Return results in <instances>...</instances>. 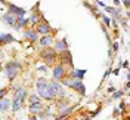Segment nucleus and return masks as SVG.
Wrapping results in <instances>:
<instances>
[{
    "instance_id": "obj_3",
    "label": "nucleus",
    "mask_w": 130,
    "mask_h": 120,
    "mask_svg": "<svg viewBox=\"0 0 130 120\" xmlns=\"http://www.w3.org/2000/svg\"><path fill=\"white\" fill-rule=\"evenodd\" d=\"M21 68H22L21 62H18V61H10V62H8V64L5 65V73H6L8 79L12 82V80L18 76V73L21 71Z\"/></svg>"
},
{
    "instance_id": "obj_17",
    "label": "nucleus",
    "mask_w": 130,
    "mask_h": 120,
    "mask_svg": "<svg viewBox=\"0 0 130 120\" xmlns=\"http://www.w3.org/2000/svg\"><path fill=\"white\" fill-rule=\"evenodd\" d=\"M40 19H43V16H41L39 12H34V14H32V16L28 19V22H30L32 27H36V25H37V22H39Z\"/></svg>"
},
{
    "instance_id": "obj_20",
    "label": "nucleus",
    "mask_w": 130,
    "mask_h": 120,
    "mask_svg": "<svg viewBox=\"0 0 130 120\" xmlns=\"http://www.w3.org/2000/svg\"><path fill=\"white\" fill-rule=\"evenodd\" d=\"M114 92H115V90H114ZM123 95H124V94H123L121 90H117V92L112 95V98H114V99H118V98H121Z\"/></svg>"
},
{
    "instance_id": "obj_14",
    "label": "nucleus",
    "mask_w": 130,
    "mask_h": 120,
    "mask_svg": "<svg viewBox=\"0 0 130 120\" xmlns=\"http://www.w3.org/2000/svg\"><path fill=\"white\" fill-rule=\"evenodd\" d=\"M24 36H25V39L31 40V42H37L39 40V34H37L36 30H25Z\"/></svg>"
},
{
    "instance_id": "obj_28",
    "label": "nucleus",
    "mask_w": 130,
    "mask_h": 120,
    "mask_svg": "<svg viewBox=\"0 0 130 120\" xmlns=\"http://www.w3.org/2000/svg\"><path fill=\"white\" fill-rule=\"evenodd\" d=\"M0 3H6V0H0Z\"/></svg>"
},
{
    "instance_id": "obj_22",
    "label": "nucleus",
    "mask_w": 130,
    "mask_h": 120,
    "mask_svg": "<svg viewBox=\"0 0 130 120\" xmlns=\"http://www.w3.org/2000/svg\"><path fill=\"white\" fill-rule=\"evenodd\" d=\"M104 22H105V25H111V18H108V16H104Z\"/></svg>"
},
{
    "instance_id": "obj_1",
    "label": "nucleus",
    "mask_w": 130,
    "mask_h": 120,
    "mask_svg": "<svg viewBox=\"0 0 130 120\" xmlns=\"http://www.w3.org/2000/svg\"><path fill=\"white\" fill-rule=\"evenodd\" d=\"M36 86H37V92H39V95L43 98V99H47V101H53L56 96L53 94V90L50 88V83H49L47 80L44 79H39L37 80V83H36Z\"/></svg>"
},
{
    "instance_id": "obj_12",
    "label": "nucleus",
    "mask_w": 130,
    "mask_h": 120,
    "mask_svg": "<svg viewBox=\"0 0 130 120\" xmlns=\"http://www.w3.org/2000/svg\"><path fill=\"white\" fill-rule=\"evenodd\" d=\"M39 43H40L41 48H46V46H50L52 43H53V37L50 36V34H44L40 40H39Z\"/></svg>"
},
{
    "instance_id": "obj_25",
    "label": "nucleus",
    "mask_w": 130,
    "mask_h": 120,
    "mask_svg": "<svg viewBox=\"0 0 130 120\" xmlns=\"http://www.w3.org/2000/svg\"><path fill=\"white\" fill-rule=\"evenodd\" d=\"M123 3H124L126 9H129V6H130V0H123Z\"/></svg>"
},
{
    "instance_id": "obj_29",
    "label": "nucleus",
    "mask_w": 130,
    "mask_h": 120,
    "mask_svg": "<svg viewBox=\"0 0 130 120\" xmlns=\"http://www.w3.org/2000/svg\"><path fill=\"white\" fill-rule=\"evenodd\" d=\"M0 71H2V64H0Z\"/></svg>"
},
{
    "instance_id": "obj_7",
    "label": "nucleus",
    "mask_w": 130,
    "mask_h": 120,
    "mask_svg": "<svg viewBox=\"0 0 130 120\" xmlns=\"http://www.w3.org/2000/svg\"><path fill=\"white\" fill-rule=\"evenodd\" d=\"M50 88L53 90L55 96H59V98H64L65 96V90H64L62 85H61L59 82H50Z\"/></svg>"
},
{
    "instance_id": "obj_26",
    "label": "nucleus",
    "mask_w": 130,
    "mask_h": 120,
    "mask_svg": "<svg viewBox=\"0 0 130 120\" xmlns=\"http://www.w3.org/2000/svg\"><path fill=\"white\" fill-rule=\"evenodd\" d=\"M123 67H124V68H129V61H124V62H123Z\"/></svg>"
},
{
    "instance_id": "obj_21",
    "label": "nucleus",
    "mask_w": 130,
    "mask_h": 120,
    "mask_svg": "<svg viewBox=\"0 0 130 120\" xmlns=\"http://www.w3.org/2000/svg\"><path fill=\"white\" fill-rule=\"evenodd\" d=\"M36 101H40V98L37 95H31L30 96V102H36Z\"/></svg>"
},
{
    "instance_id": "obj_2",
    "label": "nucleus",
    "mask_w": 130,
    "mask_h": 120,
    "mask_svg": "<svg viewBox=\"0 0 130 120\" xmlns=\"http://www.w3.org/2000/svg\"><path fill=\"white\" fill-rule=\"evenodd\" d=\"M27 89L25 88H18L15 90V95H13V102H12V110H13V113L19 111L21 110V107H22V104H24L25 98H27Z\"/></svg>"
},
{
    "instance_id": "obj_24",
    "label": "nucleus",
    "mask_w": 130,
    "mask_h": 120,
    "mask_svg": "<svg viewBox=\"0 0 130 120\" xmlns=\"http://www.w3.org/2000/svg\"><path fill=\"white\" fill-rule=\"evenodd\" d=\"M6 92H8V89H6V88L0 89V98H3V96L6 95Z\"/></svg>"
},
{
    "instance_id": "obj_8",
    "label": "nucleus",
    "mask_w": 130,
    "mask_h": 120,
    "mask_svg": "<svg viewBox=\"0 0 130 120\" xmlns=\"http://www.w3.org/2000/svg\"><path fill=\"white\" fill-rule=\"evenodd\" d=\"M16 42V39L12 36V34H8V33H0V46H6L9 43H13Z\"/></svg>"
},
{
    "instance_id": "obj_16",
    "label": "nucleus",
    "mask_w": 130,
    "mask_h": 120,
    "mask_svg": "<svg viewBox=\"0 0 130 120\" xmlns=\"http://www.w3.org/2000/svg\"><path fill=\"white\" fill-rule=\"evenodd\" d=\"M10 110V101L6 98H0V113H5Z\"/></svg>"
},
{
    "instance_id": "obj_5",
    "label": "nucleus",
    "mask_w": 130,
    "mask_h": 120,
    "mask_svg": "<svg viewBox=\"0 0 130 120\" xmlns=\"http://www.w3.org/2000/svg\"><path fill=\"white\" fill-rule=\"evenodd\" d=\"M41 59L46 62L47 65H52L55 61H56V50L55 49H50V48H44V50L41 52Z\"/></svg>"
},
{
    "instance_id": "obj_4",
    "label": "nucleus",
    "mask_w": 130,
    "mask_h": 120,
    "mask_svg": "<svg viewBox=\"0 0 130 120\" xmlns=\"http://www.w3.org/2000/svg\"><path fill=\"white\" fill-rule=\"evenodd\" d=\"M67 86H70V88H73L74 90H77L80 95H86V86H84V83H83V80L81 79H73V80H64L62 79Z\"/></svg>"
},
{
    "instance_id": "obj_23",
    "label": "nucleus",
    "mask_w": 130,
    "mask_h": 120,
    "mask_svg": "<svg viewBox=\"0 0 130 120\" xmlns=\"http://www.w3.org/2000/svg\"><path fill=\"white\" fill-rule=\"evenodd\" d=\"M118 46H120V43H118V42H115V43L112 45V50H114V52H118Z\"/></svg>"
},
{
    "instance_id": "obj_13",
    "label": "nucleus",
    "mask_w": 130,
    "mask_h": 120,
    "mask_svg": "<svg viewBox=\"0 0 130 120\" xmlns=\"http://www.w3.org/2000/svg\"><path fill=\"white\" fill-rule=\"evenodd\" d=\"M67 49H68V43H67L65 39L55 42V50H56V52H64V50H67Z\"/></svg>"
},
{
    "instance_id": "obj_6",
    "label": "nucleus",
    "mask_w": 130,
    "mask_h": 120,
    "mask_svg": "<svg viewBox=\"0 0 130 120\" xmlns=\"http://www.w3.org/2000/svg\"><path fill=\"white\" fill-rule=\"evenodd\" d=\"M2 19H3V22H6L9 27L15 28L16 27V21H18V16H16L15 14H12V12H6L5 15L2 16Z\"/></svg>"
},
{
    "instance_id": "obj_18",
    "label": "nucleus",
    "mask_w": 130,
    "mask_h": 120,
    "mask_svg": "<svg viewBox=\"0 0 130 120\" xmlns=\"http://www.w3.org/2000/svg\"><path fill=\"white\" fill-rule=\"evenodd\" d=\"M28 24V19L25 16H18V21H16V27L15 30H19V28H24L25 25Z\"/></svg>"
},
{
    "instance_id": "obj_11",
    "label": "nucleus",
    "mask_w": 130,
    "mask_h": 120,
    "mask_svg": "<svg viewBox=\"0 0 130 120\" xmlns=\"http://www.w3.org/2000/svg\"><path fill=\"white\" fill-rule=\"evenodd\" d=\"M28 110H30V113H32V114H39V113H41L43 111V104H41V101L31 102L30 107H28Z\"/></svg>"
},
{
    "instance_id": "obj_19",
    "label": "nucleus",
    "mask_w": 130,
    "mask_h": 120,
    "mask_svg": "<svg viewBox=\"0 0 130 120\" xmlns=\"http://www.w3.org/2000/svg\"><path fill=\"white\" fill-rule=\"evenodd\" d=\"M84 74H86V70H78V68L73 70V73H71L73 79H83V77H84Z\"/></svg>"
},
{
    "instance_id": "obj_27",
    "label": "nucleus",
    "mask_w": 130,
    "mask_h": 120,
    "mask_svg": "<svg viewBox=\"0 0 130 120\" xmlns=\"http://www.w3.org/2000/svg\"><path fill=\"white\" fill-rule=\"evenodd\" d=\"M114 5L115 6H120V0H114Z\"/></svg>"
},
{
    "instance_id": "obj_15",
    "label": "nucleus",
    "mask_w": 130,
    "mask_h": 120,
    "mask_svg": "<svg viewBox=\"0 0 130 120\" xmlns=\"http://www.w3.org/2000/svg\"><path fill=\"white\" fill-rule=\"evenodd\" d=\"M9 12L15 14L16 16H25V9L24 8H18L15 5H9Z\"/></svg>"
},
{
    "instance_id": "obj_10",
    "label": "nucleus",
    "mask_w": 130,
    "mask_h": 120,
    "mask_svg": "<svg viewBox=\"0 0 130 120\" xmlns=\"http://www.w3.org/2000/svg\"><path fill=\"white\" fill-rule=\"evenodd\" d=\"M36 31L39 33V34H43V36H44V34H49V33L52 31V27H50V24H49V22H46V21L43 19V22L37 25Z\"/></svg>"
},
{
    "instance_id": "obj_9",
    "label": "nucleus",
    "mask_w": 130,
    "mask_h": 120,
    "mask_svg": "<svg viewBox=\"0 0 130 120\" xmlns=\"http://www.w3.org/2000/svg\"><path fill=\"white\" fill-rule=\"evenodd\" d=\"M65 74H67V71H65L64 65H56L53 68V79L55 80H62L65 77Z\"/></svg>"
}]
</instances>
